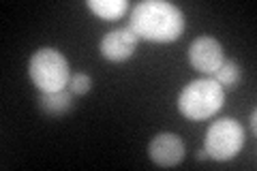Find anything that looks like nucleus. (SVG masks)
Masks as SVG:
<instances>
[{
	"label": "nucleus",
	"mask_w": 257,
	"mask_h": 171,
	"mask_svg": "<svg viewBox=\"0 0 257 171\" xmlns=\"http://www.w3.org/2000/svg\"><path fill=\"white\" fill-rule=\"evenodd\" d=\"M128 26L140 39L155 41V43H172L184 32V15L172 3L146 0L133 7Z\"/></svg>",
	"instance_id": "obj_1"
},
{
	"label": "nucleus",
	"mask_w": 257,
	"mask_h": 171,
	"mask_svg": "<svg viewBox=\"0 0 257 171\" xmlns=\"http://www.w3.org/2000/svg\"><path fill=\"white\" fill-rule=\"evenodd\" d=\"M225 92L212 77L195 79L178 96V109L189 120H208L223 107Z\"/></svg>",
	"instance_id": "obj_2"
},
{
	"label": "nucleus",
	"mask_w": 257,
	"mask_h": 171,
	"mask_svg": "<svg viewBox=\"0 0 257 171\" xmlns=\"http://www.w3.org/2000/svg\"><path fill=\"white\" fill-rule=\"evenodd\" d=\"M28 75L41 92L67 90L71 71L67 58L54 47H41L32 54L28 62Z\"/></svg>",
	"instance_id": "obj_3"
},
{
	"label": "nucleus",
	"mask_w": 257,
	"mask_h": 171,
	"mask_svg": "<svg viewBox=\"0 0 257 171\" xmlns=\"http://www.w3.org/2000/svg\"><path fill=\"white\" fill-rule=\"evenodd\" d=\"M244 128L231 118H221L210 124L204 139V150L214 160H229L242 150Z\"/></svg>",
	"instance_id": "obj_4"
},
{
	"label": "nucleus",
	"mask_w": 257,
	"mask_h": 171,
	"mask_svg": "<svg viewBox=\"0 0 257 171\" xmlns=\"http://www.w3.org/2000/svg\"><path fill=\"white\" fill-rule=\"evenodd\" d=\"M138 41H140V37L131 30V26H124V28L107 32V35L101 39L99 50L103 54V58L109 62H124L133 56L135 47H138Z\"/></svg>",
	"instance_id": "obj_5"
},
{
	"label": "nucleus",
	"mask_w": 257,
	"mask_h": 171,
	"mask_svg": "<svg viewBox=\"0 0 257 171\" xmlns=\"http://www.w3.org/2000/svg\"><path fill=\"white\" fill-rule=\"evenodd\" d=\"M189 60L197 71L206 73V75H212V73L223 64L225 54H223V47L216 39L199 37V39L193 41L191 47H189Z\"/></svg>",
	"instance_id": "obj_6"
},
{
	"label": "nucleus",
	"mask_w": 257,
	"mask_h": 171,
	"mask_svg": "<svg viewBox=\"0 0 257 171\" xmlns=\"http://www.w3.org/2000/svg\"><path fill=\"white\" fill-rule=\"evenodd\" d=\"M148 156L159 167H176L184 158V143L174 133H159L148 145Z\"/></svg>",
	"instance_id": "obj_7"
},
{
	"label": "nucleus",
	"mask_w": 257,
	"mask_h": 171,
	"mask_svg": "<svg viewBox=\"0 0 257 171\" xmlns=\"http://www.w3.org/2000/svg\"><path fill=\"white\" fill-rule=\"evenodd\" d=\"M73 96L69 90H56V92H41L39 94V109L50 118H60L73 109Z\"/></svg>",
	"instance_id": "obj_8"
},
{
	"label": "nucleus",
	"mask_w": 257,
	"mask_h": 171,
	"mask_svg": "<svg viewBox=\"0 0 257 171\" xmlns=\"http://www.w3.org/2000/svg\"><path fill=\"white\" fill-rule=\"evenodd\" d=\"M88 9L101 20H120L128 11L126 0H88Z\"/></svg>",
	"instance_id": "obj_9"
},
{
	"label": "nucleus",
	"mask_w": 257,
	"mask_h": 171,
	"mask_svg": "<svg viewBox=\"0 0 257 171\" xmlns=\"http://www.w3.org/2000/svg\"><path fill=\"white\" fill-rule=\"evenodd\" d=\"M212 79L223 88V90L225 88H227V90H234V88L240 86V81H242V69H240V64L236 60H223L221 67L212 73Z\"/></svg>",
	"instance_id": "obj_10"
},
{
	"label": "nucleus",
	"mask_w": 257,
	"mask_h": 171,
	"mask_svg": "<svg viewBox=\"0 0 257 171\" xmlns=\"http://www.w3.org/2000/svg\"><path fill=\"white\" fill-rule=\"evenodd\" d=\"M90 88H92L90 75H86V73H77V75H71L67 90L71 94H75V96H82V94H86L88 90H90Z\"/></svg>",
	"instance_id": "obj_11"
},
{
	"label": "nucleus",
	"mask_w": 257,
	"mask_h": 171,
	"mask_svg": "<svg viewBox=\"0 0 257 171\" xmlns=\"http://www.w3.org/2000/svg\"><path fill=\"white\" fill-rule=\"evenodd\" d=\"M248 124H251V131H253V135L257 133V113H255V109L251 111V118H248Z\"/></svg>",
	"instance_id": "obj_12"
},
{
	"label": "nucleus",
	"mask_w": 257,
	"mask_h": 171,
	"mask_svg": "<svg viewBox=\"0 0 257 171\" xmlns=\"http://www.w3.org/2000/svg\"><path fill=\"white\" fill-rule=\"evenodd\" d=\"M195 158H197V160H206V158H210V156H208V152H206V150H197Z\"/></svg>",
	"instance_id": "obj_13"
}]
</instances>
